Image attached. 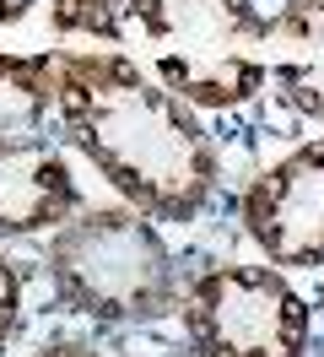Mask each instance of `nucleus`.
Masks as SVG:
<instances>
[{
	"label": "nucleus",
	"mask_w": 324,
	"mask_h": 357,
	"mask_svg": "<svg viewBox=\"0 0 324 357\" xmlns=\"http://www.w3.org/2000/svg\"><path fill=\"white\" fill-rule=\"evenodd\" d=\"M119 11H125V0H54L49 6V22H54V33L119 38Z\"/></svg>",
	"instance_id": "1a4fd4ad"
},
{
	"label": "nucleus",
	"mask_w": 324,
	"mask_h": 357,
	"mask_svg": "<svg viewBox=\"0 0 324 357\" xmlns=\"http://www.w3.org/2000/svg\"><path fill=\"white\" fill-rule=\"evenodd\" d=\"M54 109L70 146L151 222H190L216 195V146L194 109L130 54H54Z\"/></svg>",
	"instance_id": "f257e3e1"
},
{
	"label": "nucleus",
	"mask_w": 324,
	"mask_h": 357,
	"mask_svg": "<svg viewBox=\"0 0 324 357\" xmlns=\"http://www.w3.org/2000/svg\"><path fill=\"white\" fill-rule=\"evenodd\" d=\"M243 233L270 266H324V135L270 162L238 201Z\"/></svg>",
	"instance_id": "39448f33"
},
{
	"label": "nucleus",
	"mask_w": 324,
	"mask_h": 357,
	"mask_svg": "<svg viewBox=\"0 0 324 357\" xmlns=\"http://www.w3.org/2000/svg\"><path fill=\"white\" fill-rule=\"evenodd\" d=\"M265 70L286 109L324 125V0H292L281 17H270Z\"/></svg>",
	"instance_id": "0eeeda50"
},
{
	"label": "nucleus",
	"mask_w": 324,
	"mask_h": 357,
	"mask_svg": "<svg viewBox=\"0 0 324 357\" xmlns=\"http://www.w3.org/2000/svg\"><path fill=\"white\" fill-rule=\"evenodd\" d=\"M162 6H168V0H125V11H130V17H135L141 27L157 22V11H162Z\"/></svg>",
	"instance_id": "f8f14e48"
},
{
	"label": "nucleus",
	"mask_w": 324,
	"mask_h": 357,
	"mask_svg": "<svg viewBox=\"0 0 324 357\" xmlns=\"http://www.w3.org/2000/svg\"><path fill=\"white\" fill-rule=\"evenodd\" d=\"M27 357H103L98 347H86V341H54V347H38V352Z\"/></svg>",
	"instance_id": "9b49d317"
},
{
	"label": "nucleus",
	"mask_w": 324,
	"mask_h": 357,
	"mask_svg": "<svg viewBox=\"0 0 324 357\" xmlns=\"http://www.w3.org/2000/svg\"><path fill=\"white\" fill-rule=\"evenodd\" d=\"M146 38L157 44V82L190 109H243L270 76V17L254 0H168Z\"/></svg>",
	"instance_id": "7ed1b4c3"
},
{
	"label": "nucleus",
	"mask_w": 324,
	"mask_h": 357,
	"mask_svg": "<svg viewBox=\"0 0 324 357\" xmlns=\"http://www.w3.org/2000/svg\"><path fill=\"white\" fill-rule=\"evenodd\" d=\"M184 335L194 357H308L314 309L276 266H211L184 298Z\"/></svg>",
	"instance_id": "20e7f679"
},
{
	"label": "nucleus",
	"mask_w": 324,
	"mask_h": 357,
	"mask_svg": "<svg viewBox=\"0 0 324 357\" xmlns=\"http://www.w3.org/2000/svg\"><path fill=\"white\" fill-rule=\"evenodd\" d=\"M49 282L76 314L103 325H151L178 314L184 276L151 217L135 206H86L43 244Z\"/></svg>",
	"instance_id": "f03ea898"
},
{
	"label": "nucleus",
	"mask_w": 324,
	"mask_h": 357,
	"mask_svg": "<svg viewBox=\"0 0 324 357\" xmlns=\"http://www.w3.org/2000/svg\"><path fill=\"white\" fill-rule=\"evenodd\" d=\"M54 109V54H0V141L38 135Z\"/></svg>",
	"instance_id": "6e6552de"
},
{
	"label": "nucleus",
	"mask_w": 324,
	"mask_h": 357,
	"mask_svg": "<svg viewBox=\"0 0 324 357\" xmlns=\"http://www.w3.org/2000/svg\"><path fill=\"white\" fill-rule=\"evenodd\" d=\"M76 178L65 152L49 135H11L0 141V238H33L54 233L76 217Z\"/></svg>",
	"instance_id": "423d86ee"
},
{
	"label": "nucleus",
	"mask_w": 324,
	"mask_h": 357,
	"mask_svg": "<svg viewBox=\"0 0 324 357\" xmlns=\"http://www.w3.org/2000/svg\"><path fill=\"white\" fill-rule=\"evenodd\" d=\"M33 6H38V0H0V22H22Z\"/></svg>",
	"instance_id": "ddd939ff"
},
{
	"label": "nucleus",
	"mask_w": 324,
	"mask_h": 357,
	"mask_svg": "<svg viewBox=\"0 0 324 357\" xmlns=\"http://www.w3.org/2000/svg\"><path fill=\"white\" fill-rule=\"evenodd\" d=\"M22 325V271L11 260H0V347L17 335Z\"/></svg>",
	"instance_id": "9d476101"
}]
</instances>
